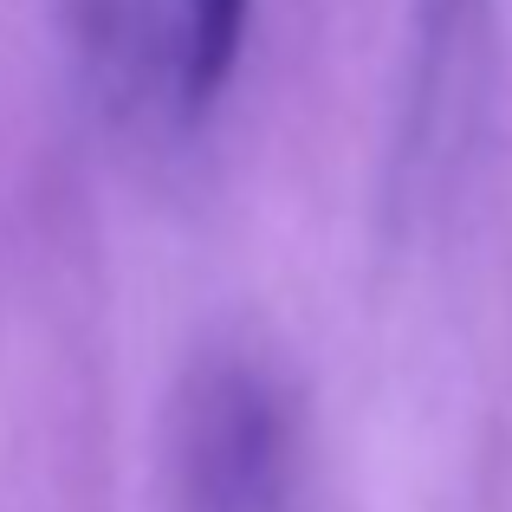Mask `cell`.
I'll return each mask as SVG.
<instances>
[{"instance_id":"cell-2","label":"cell","mask_w":512,"mask_h":512,"mask_svg":"<svg viewBox=\"0 0 512 512\" xmlns=\"http://www.w3.org/2000/svg\"><path fill=\"white\" fill-rule=\"evenodd\" d=\"M253 0H175V85L188 104H208L234 78Z\"/></svg>"},{"instance_id":"cell-1","label":"cell","mask_w":512,"mask_h":512,"mask_svg":"<svg viewBox=\"0 0 512 512\" xmlns=\"http://www.w3.org/2000/svg\"><path fill=\"white\" fill-rule=\"evenodd\" d=\"M175 467L195 512H279L292 480V415L253 363H208L175 402Z\"/></svg>"}]
</instances>
